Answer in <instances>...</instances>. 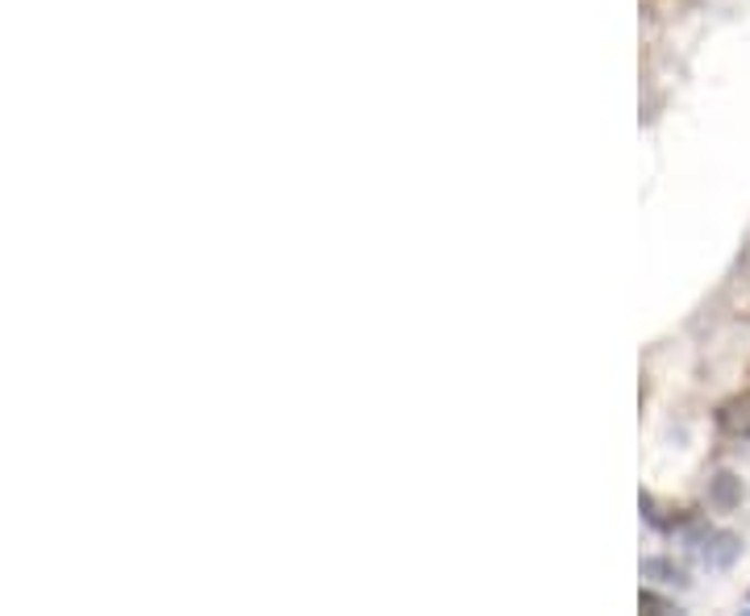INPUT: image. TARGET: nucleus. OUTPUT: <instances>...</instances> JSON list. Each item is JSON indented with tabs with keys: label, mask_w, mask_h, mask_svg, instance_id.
<instances>
[{
	"label": "nucleus",
	"mask_w": 750,
	"mask_h": 616,
	"mask_svg": "<svg viewBox=\"0 0 750 616\" xmlns=\"http://www.w3.org/2000/svg\"><path fill=\"white\" fill-rule=\"evenodd\" d=\"M717 430L726 437H738V442H750V392H738L730 400H721L717 412H712Z\"/></svg>",
	"instance_id": "f257e3e1"
},
{
	"label": "nucleus",
	"mask_w": 750,
	"mask_h": 616,
	"mask_svg": "<svg viewBox=\"0 0 750 616\" xmlns=\"http://www.w3.org/2000/svg\"><path fill=\"white\" fill-rule=\"evenodd\" d=\"M642 571H646V575H663V583H684V571L672 566V562H663V559H651Z\"/></svg>",
	"instance_id": "f03ea898"
},
{
	"label": "nucleus",
	"mask_w": 750,
	"mask_h": 616,
	"mask_svg": "<svg viewBox=\"0 0 750 616\" xmlns=\"http://www.w3.org/2000/svg\"><path fill=\"white\" fill-rule=\"evenodd\" d=\"M638 608H642V613H675L672 599L655 596V592H642V596H638Z\"/></svg>",
	"instance_id": "7ed1b4c3"
}]
</instances>
